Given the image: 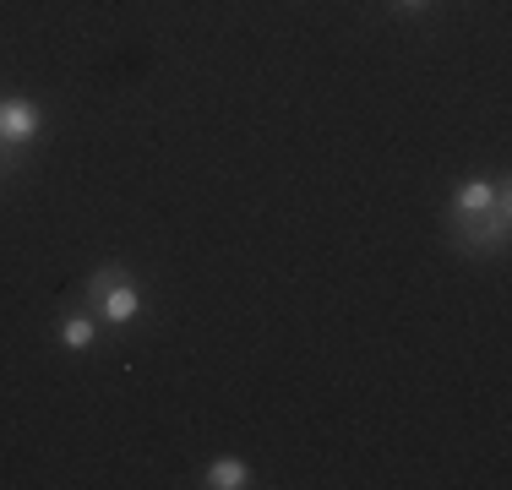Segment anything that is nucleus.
<instances>
[{
    "label": "nucleus",
    "instance_id": "nucleus-5",
    "mask_svg": "<svg viewBox=\"0 0 512 490\" xmlns=\"http://www.w3.org/2000/svg\"><path fill=\"white\" fill-rule=\"evenodd\" d=\"M93 343H99V316L82 305V311H71L66 322H60V349L66 354H93Z\"/></svg>",
    "mask_w": 512,
    "mask_h": 490
},
{
    "label": "nucleus",
    "instance_id": "nucleus-2",
    "mask_svg": "<svg viewBox=\"0 0 512 490\" xmlns=\"http://www.w3.org/2000/svg\"><path fill=\"white\" fill-rule=\"evenodd\" d=\"M442 235L458 256H469V262L502 256L507 240H512V207H491V213H453V207H447Z\"/></svg>",
    "mask_w": 512,
    "mask_h": 490
},
{
    "label": "nucleus",
    "instance_id": "nucleus-7",
    "mask_svg": "<svg viewBox=\"0 0 512 490\" xmlns=\"http://www.w3.org/2000/svg\"><path fill=\"white\" fill-rule=\"evenodd\" d=\"M17 169H22V153H11V147L0 142V180H6V175H17Z\"/></svg>",
    "mask_w": 512,
    "mask_h": 490
},
{
    "label": "nucleus",
    "instance_id": "nucleus-6",
    "mask_svg": "<svg viewBox=\"0 0 512 490\" xmlns=\"http://www.w3.org/2000/svg\"><path fill=\"white\" fill-rule=\"evenodd\" d=\"M202 485L207 490H246L251 485V463H240V458H213L202 469Z\"/></svg>",
    "mask_w": 512,
    "mask_h": 490
},
{
    "label": "nucleus",
    "instance_id": "nucleus-8",
    "mask_svg": "<svg viewBox=\"0 0 512 490\" xmlns=\"http://www.w3.org/2000/svg\"><path fill=\"white\" fill-rule=\"evenodd\" d=\"M393 6H398V11H425L431 0H393Z\"/></svg>",
    "mask_w": 512,
    "mask_h": 490
},
{
    "label": "nucleus",
    "instance_id": "nucleus-4",
    "mask_svg": "<svg viewBox=\"0 0 512 490\" xmlns=\"http://www.w3.org/2000/svg\"><path fill=\"white\" fill-rule=\"evenodd\" d=\"M453 213H491V207H512V180L507 175H469L453 186Z\"/></svg>",
    "mask_w": 512,
    "mask_h": 490
},
{
    "label": "nucleus",
    "instance_id": "nucleus-3",
    "mask_svg": "<svg viewBox=\"0 0 512 490\" xmlns=\"http://www.w3.org/2000/svg\"><path fill=\"white\" fill-rule=\"evenodd\" d=\"M39 137H44V104L39 98H28V93L0 98V142H6L11 153H28Z\"/></svg>",
    "mask_w": 512,
    "mask_h": 490
},
{
    "label": "nucleus",
    "instance_id": "nucleus-1",
    "mask_svg": "<svg viewBox=\"0 0 512 490\" xmlns=\"http://www.w3.org/2000/svg\"><path fill=\"white\" fill-rule=\"evenodd\" d=\"M82 305L99 316V327H137L142 322V284L126 262H104L82 284Z\"/></svg>",
    "mask_w": 512,
    "mask_h": 490
}]
</instances>
